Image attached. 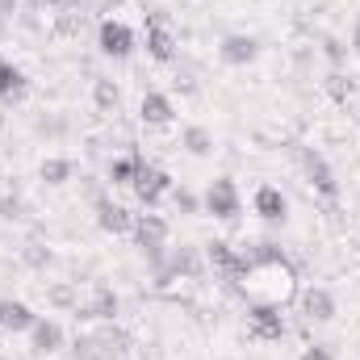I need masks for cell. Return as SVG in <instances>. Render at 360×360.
<instances>
[{"mask_svg":"<svg viewBox=\"0 0 360 360\" xmlns=\"http://www.w3.org/2000/svg\"><path fill=\"white\" fill-rule=\"evenodd\" d=\"M235 289L248 306H276V310H285L302 293L293 260L276 243H256L252 252H243V272H239Z\"/></svg>","mask_w":360,"mask_h":360,"instance_id":"cell-1","label":"cell"},{"mask_svg":"<svg viewBox=\"0 0 360 360\" xmlns=\"http://www.w3.org/2000/svg\"><path fill=\"white\" fill-rule=\"evenodd\" d=\"M134 248L147 256V264L151 269H160L164 260H168V222L160 218V214H134Z\"/></svg>","mask_w":360,"mask_h":360,"instance_id":"cell-2","label":"cell"},{"mask_svg":"<svg viewBox=\"0 0 360 360\" xmlns=\"http://www.w3.org/2000/svg\"><path fill=\"white\" fill-rule=\"evenodd\" d=\"M201 214H210V218H218V222H235V218L243 214L239 184H235L231 176H218L210 188H205V197H201Z\"/></svg>","mask_w":360,"mask_h":360,"instance_id":"cell-3","label":"cell"},{"mask_svg":"<svg viewBox=\"0 0 360 360\" xmlns=\"http://www.w3.org/2000/svg\"><path fill=\"white\" fill-rule=\"evenodd\" d=\"M143 34H147V55L155 63H172L176 59V34H172V21L164 8H151L143 17Z\"/></svg>","mask_w":360,"mask_h":360,"instance_id":"cell-4","label":"cell"},{"mask_svg":"<svg viewBox=\"0 0 360 360\" xmlns=\"http://www.w3.org/2000/svg\"><path fill=\"white\" fill-rule=\"evenodd\" d=\"M96 46H101L105 59H130L134 46H139V34H134L122 17H105V21L96 25Z\"/></svg>","mask_w":360,"mask_h":360,"instance_id":"cell-5","label":"cell"},{"mask_svg":"<svg viewBox=\"0 0 360 360\" xmlns=\"http://www.w3.org/2000/svg\"><path fill=\"white\" fill-rule=\"evenodd\" d=\"M297 160H302V176H306V184H310L314 193H323L327 201H335V197H340V180H335V172H331V164H327V155H323V151L302 147V151H297Z\"/></svg>","mask_w":360,"mask_h":360,"instance_id":"cell-6","label":"cell"},{"mask_svg":"<svg viewBox=\"0 0 360 360\" xmlns=\"http://www.w3.org/2000/svg\"><path fill=\"white\" fill-rule=\"evenodd\" d=\"M130 193H134V201H139L143 210H155V205L172 193V176H168L164 168H155V164H143V172L134 176Z\"/></svg>","mask_w":360,"mask_h":360,"instance_id":"cell-7","label":"cell"},{"mask_svg":"<svg viewBox=\"0 0 360 360\" xmlns=\"http://www.w3.org/2000/svg\"><path fill=\"white\" fill-rule=\"evenodd\" d=\"M248 335L260 340V344H281V340L289 335L285 314H281L276 306H252V310H248Z\"/></svg>","mask_w":360,"mask_h":360,"instance_id":"cell-8","label":"cell"},{"mask_svg":"<svg viewBox=\"0 0 360 360\" xmlns=\"http://www.w3.org/2000/svg\"><path fill=\"white\" fill-rule=\"evenodd\" d=\"M25 335H30V356H34V360L55 356V352H63V344H68V331H63V323H55V319H42V314H38V323H34Z\"/></svg>","mask_w":360,"mask_h":360,"instance_id":"cell-9","label":"cell"},{"mask_svg":"<svg viewBox=\"0 0 360 360\" xmlns=\"http://www.w3.org/2000/svg\"><path fill=\"white\" fill-rule=\"evenodd\" d=\"M117 310H122L117 293H113L109 285H92V293L76 306V319H84V323H113Z\"/></svg>","mask_w":360,"mask_h":360,"instance_id":"cell-10","label":"cell"},{"mask_svg":"<svg viewBox=\"0 0 360 360\" xmlns=\"http://www.w3.org/2000/svg\"><path fill=\"white\" fill-rule=\"evenodd\" d=\"M218 59L231 63V68H248V63L260 59V38H256V34H222Z\"/></svg>","mask_w":360,"mask_h":360,"instance_id":"cell-11","label":"cell"},{"mask_svg":"<svg viewBox=\"0 0 360 360\" xmlns=\"http://www.w3.org/2000/svg\"><path fill=\"white\" fill-rule=\"evenodd\" d=\"M205 269H214L222 281H239V272H243V252H235L226 239H214V243H205Z\"/></svg>","mask_w":360,"mask_h":360,"instance_id":"cell-12","label":"cell"},{"mask_svg":"<svg viewBox=\"0 0 360 360\" xmlns=\"http://www.w3.org/2000/svg\"><path fill=\"white\" fill-rule=\"evenodd\" d=\"M139 117H143V126L164 130V126H172V122H176V105H172V96H168V92L147 89V92H143V101H139Z\"/></svg>","mask_w":360,"mask_h":360,"instance_id":"cell-13","label":"cell"},{"mask_svg":"<svg viewBox=\"0 0 360 360\" xmlns=\"http://www.w3.org/2000/svg\"><path fill=\"white\" fill-rule=\"evenodd\" d=\"M96 226L105 235H130L134 231V214L126 205H117L113 197H96Z\"/></svg>","mask_w":360,"mask_h":360,"instance_id":"cell-14","label":"cell"},{"mask_svg":"<svg viewBox=\"0 0 360 360\" xmlns=\"http://www.w3.org/2000/svg\"><path fill=\"white\" fill-rule=\"evenodd\" d=\"M297 297H302V314H306L310 323H331L335 310H340V306H335V293L323 289V285H310V289H302Z\"/></svg>","mask_w":360,"mask_h":360,"instance_id":"cell-15","label":"cell"},{"mask_svg":"<svg viewBox=\"0 0 360 360\" xmlns=\"http://www.w3.org/2000/svg\"><path fill=\"white\" fill-rule=\"evenodd\" d=\"M34 323H38V314L21 297H0V331L4 335H25Z\"/></svg>","mask_w":360,"mask_h":360,"instance_id":"cell-16","label":"cell"},{"mask_svg":"<svg viewBox=\"0 0 360 360\" xmlns=\"http://www.w3.org/2000/svg\"><path fill=\"white\" fill-rule=\"evenodd\" d=\"M252 210H256L264 222H285V218H289V197H285L276 184H260L256 197H252Z\"/></svg>","mask_w":360,"mask_h":360,"instance_id":"cell-17","label":"cell"},{"mask_svg":"<svg viewBox=\"0 0 360 360\" xmlns=\"http://www.w3.org/2000/svg\"><path fill=\"white\" fill-rule=\"evenodd\" d=\"M25 96H30V80H25V72H21L13 59L0 55V101H4V105H21Z\"/></svg>","mask_w":360,"mask_h":360,"instance_id":"cell-18","label":"cell"},{"mask_svg":"<svg viewBox=\"0 0 360 360\" xmlns=\"http://www.w3.org/2000/svg\"><path fill=\"white\" fill-rule=\"evenodd\" d=\"M168 269L176 281H197L205 272V256H197V248H176L168 252Z\"/></svg>","mask_w":360,"mask_h":360,"instance_id":"cell-19","label":"cell"},{"mask_svg":"<svg viewBox=\"0 0 360 360\" xmlns=\"http://www.w3.org/2000/svg\"><path fill=\"white\" fill-rule=\"evenodd\" d=\"M96 344H101V352H105V360H122L126 352H130V335L117 327V323H101L96 331Z\"/></svg>","mask_w":360,"mask_h":360,"instance_id":"cell-20","label":"cell"},{"mask_svg":"<svg viewBox=\"0 0 360 360\" xmlns=\"http://www.w3.org/2000/svg\"><path fill=\"white\" fill-rule=\"evenodd\" d=\"M180 147H184L188 155L205 160V155H214V147H218V143H214V130H210V126H197V122H193V126H184V130H180Z\"/></svg>","mask_w":360,"mask_h":360,"instance_id":"cell-21","label":"cell"},{"mask_svg":"<svg viewBox=\"0 0 360 360\" xmlns=\"http://www.w3.org/2000/svg\"><path fill=\"white\" fill-rule=\"evenodd\" d=\"M143 155L139 151H130V155H117V160H109V168H105V176H109V184H122V188H130L134 184V176L143 172Z\"/></svg>","mask_w":360,"mask_h":360,"instance_id":"cell-22","label":"cell"},{"mask_svg":"<svg viewBox=\"0 0 360 360\" xmlns=\"http://www.w3.org/2000/svg\"><path fill=\"white\" fill-rule=\"evenodd\" d=\"M92 105H96V113H117L122 109V89L109 76H96L92 80Z\"/></svg>","mask_w":360,"mask_h":360,"instance_id":"cell-23","label":"cell"},{"mask_svg":"<svg viewBox=\"0 0 360 360\" xmlns=\"http://www.w3.org/2000/svg\"><path fill=\"white\" fill-rule=\"evenodd\" d=\"M38 176L46 180V184H68V180L76 176V164L72 160H63V155H51V160H42V168H38Z\"/></svg>","mask_w":360,"mask_h":360,"instance_id":"cell-24","label":"cell"},{"mask_svg":"<svg viewBox=\"0 0 360 360\" xmlns=\"http://www.w3.org/2000/svg\"><path fill=\"white\" fill-rule=\"evenodd\" d=\"M72 360H105L101 352V344H96V335H76V344H72Z\"/></svg>","mask_w":360,"mask_h":360,"instance_id":"cell-25","label":"cell"},{"mask_svg":"<svg viewBox=\"0 0 360 360\" xmlns=\"http://www.w3.org/2000/svg\"><path fill=\"white\" fill-rule=\"evenodd\" d=\"M327 92H331V101H348V96L356 92V84H352V76L331 72V76H327Z\"/></svg>","mask_w":360,"mask_h":360,"instance_id":"cell-26","label":"cell"},{"mask_svg":"<svg viewBox=\"0 0 360 360\" xmlns=\"http://www.w3.org/2000/svg\"><path fill=\"white\" fill-rule=\"evenodd\" d=\"M172 201H176L180 214H201V197L193 188H172Z\"/></svg>","mask_w":360,"mask_h":360,"instance_id":"cell-27","label":"cell"},{"mask_svg":"<svg viewBox=\"0 0 360 360\" xmlns=\"http://www.w3.org/2000/svg\"><path fill=\"white\" fill-rule=\"evenodd\" d=\"M46 297H51L55 306H68L72 314H76V306H80V297H76V289H72V285H55V289H51Z\"/></svg>","mask_w":360,"mask_h":360,"instance_id":"cell-28","label":"cell"},{"mask_svg":"<svg viewBox=\"0 0 360 360\" xmlns=\"http://www.w3.org/2000/svg\"><path fill=\"white\" fill-rule=\"evenodd\" d=\"M21 256H25V264H30V269H46V264H51V252H46L42 243H25V252H21Z\"/></svg>","mask_w":360,"mask_h":360,"instance_id":"cell-29","label":"cell"},{"mask_svg":"<svg viewBox=\"0 0 360 360\" xmlns=\"http://www.w3.org/2000/svg\"><path fill=\"white\" fill-rule=\"evenodd\" d=\"M323 55H327V59H331V63L340 68V63L348 59V46H344L340 38H323Z\"/></svg>","mask_w":360,"mask_h":360,"instance_id":"cell-30","label":"cell"},{"mask_svg":"<svg viewBox=\"0 0 360 360\" xmlns=\"http://www.w3.org/2000/svg\"><path fill=\"white\" fill-rule=\"evenodd\" d=\"M0 218H21V197H0Z\"/></svg>","mask_w":360,"mask_h":360,"instance_id":"cell-31","label":"cell"},{"mask_svg":"<svg viewBox=\"0 0 360 360\" xmlns=\"http://www.w3.org/2000/svg\"><path fill=\"white\" fill-rule=\"evenodd\" d=\"M297 360H335V352L323 348V344H310V348H302V356Z\"/></svg>","mask_w":360,"mask_h":360,"instance_id":"cell-32","label":"cell"},{"mask_svg":"<svg viewBox=\"0 0 360 360\" xmlns=\"http://www.w3.org/2000/svg\"><path fill=\"white\" fill-rule=\"evenodd\" d=\"M176 89L184 92V96H193V92H197V80H193V72H176Z\"/></svg>","mask_w":360,"mask_h":360,"instance_id":"cell-33","label":"cell"},{"mask_svg":"<svg viewBox=\"0 0 360 360\" xmlns=\"http://www.w3.org/2000/svg\"><path fill=\"white\" fill-rule=\"evenodd\" d=\"M348 46H352V55L360 59V17L352 21V38H348Z\"/></svg>","mask_w":360,"mask_h":360,"instance_id":"cell-34","label":"cell"},{"mask_svg":"<svg viewBox=\"0 0 360 360\" xmlns=\"http://www.w3.org/2000/svg\"><path fill=\"white\" fill-rule=\"evenodd\" d=\"M17 4H21V0H0V17H13V13H17Z\"/></svg>","mask_w":360,"mask_h":360,"instance_id":"cell-35","label":"cell"},{"mask_svg":"<svg viewBox=\"0 0 360 360\" xmlns=\"http://www.w3.org/2000/svg\"><path fill=\"white\" fill-rule=\"evenodd\" d=\"M356 126H360V109H356Z\"/></svg>","mask_w":360,"mask_h":360,"instance_id":"cell-36","label":"cell"}]
</instances>
